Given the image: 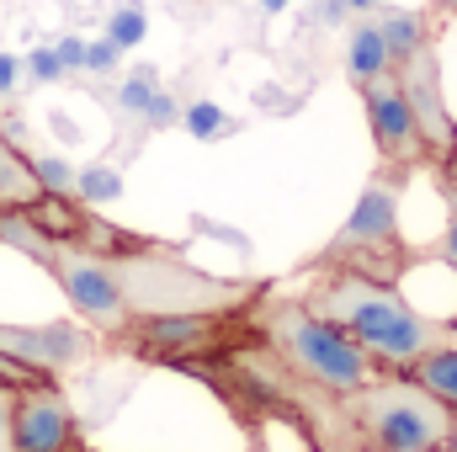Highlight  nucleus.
<instances>
[{
    "label": "nucleus",
    "instance_id": "9",
    "mask_svg": "<svg viewBox=\"0 0 457 452\" xmlns=\"http://www.w3.org/2000/svg\"><path fill=\"white\" fill-rule=\"evenodd\" d=\"M96 346H102V336L80 331V325H0V351L27 362V367H37L43 378L91 362Z\"/></svg>",
    "mask_w": 457,
    "mask_h": 452
},
{
    "label": "nucleus",
    "instance_id": "11",
    "mask_svg": "<svg viewBox=\"0 0 457 452\" xmlns=\"http://www.w3.org/2000/svg\"><path fill=\"white\" fill-rule=\"evenodd\" d=\"M345 70H351V80H356V86H367V80H378L383 70H394V64H388V48H383V32H378V21H361V27L351 32Z\"/></svg>",
    "mask_w": 457,
    "mask_h": 452
},
{
    "label": "nucleus",
    "instance_id": "17",
    "mask_svg": "<svg viewBox=\"0 0 457 452\" xmlns=\"http://www.w3.org/2000/svg\"><path fill=\"white\" fill-rule=\"evenodd\" d=\"M117 54H122V48H117L112 38H102V43H86V64H80V70H112Z\"/></svg>",
    "mask_w": 457,
    "mask_h": 452
},
{
    "label": "nucleus",
    "instance_id": "20",
    "mask_svg": "<svg viewBox=\"0 0 457 452\" xmlns=\"http://www.w3.org/2000/svg\"><path fill=\"white\" fill-rule=\"evenodd\" d=\"M32 171L43 176V187H48V192H54V187H70V165H64V160H37Z\"/></svg>",
    "mask_w": 457,
    "mask_h": 452
},
{
    "label": "nucleus",
    "instance_id": "18",
    "mask_svg": "<svg viewBox=\"0 0 457 452\" xmlns=\"http://www.w3.org/2000/svg\"><path fill=\"white\" fill-rule=\"evenodd\" d=\"M149 96H154V80H149V75H133V80L122 86V107H133V113H144Z\"/></svg>",
    "mask_w": 457,
    "mask_h": 452
},
{
    "label": "nucleus",
    "instance_id": "27",
    "mask_svg": "<svg viewBox=\"0 0 457 452\" xmlns=\"http://www.w3.org/2000/svg\"><path fill=\"white\" fill-rule=\"evenodd\" d=\"M447 452H457V410H453V431H447Z\"/></svg>",
    "mask_w": 457,
    "mask_h": 452
},
{
    "label": "nucleus",
    "instance_id": "23",
    "mask_svg": "<svg viewBox=\"0 0 457 452\" xmlns=\"http://www.w3.org/2000/svg\"><path fill=\"white\" fill-rule=\"evenodd\" d=\"M442 255H447V266L457 272V197H453V219H447V234H442Z\"/></svg>",
    "mask_w": 457,
    "mask_h": 452
},
{
    "label": "nucleus",
    "instance_id": "24",
    "mask_svg": "<svg viewBox=\"0 0 457 452\" xmlns=\"http://www.w3.org/2000/svg\"><path fill=\"white\" fill-rule=\"evenodd\" d=\"M16 70H21V64H16L11 54H0V91H11V86H16Z\"/></svg>",
    "mask_w": 457,
    "mask_h": 452
},
{
    "label": "nucleus",
    "instance_id": "30",
    "mask_svg": "<svg viewBox=\"0 0 457 452\" xmlns=\"http://www.w3.org/2000/svg\"><path fill=\"white\" fill-rule=\"evenodd\" d=\"M261 5H266V11H282V5H287V0H261Z\"/></svg>",
    "mask_w": 457,
    "mask_h": 452
},
{
    "label": "nucleus",
    "instance_id": "6",
    "mask_svg": "<svg viewBox=\"0 0 457 452\" xmlns=\"http://www.w3.org/2000/svg\"><path fill=\"white\" fill-rule=\"evenodd\" d=\"M11 448L16 452H86L70 394L54 378L11 389Z\"/></svg>",
    "mask_w": 457,
    "mask_h": 452
},
{
    "label": "nucleus",
    "instance_id": "10",
    "mask_svg": "<svg viewBox=\"0 0 457 452\" xmlns=\"http://www.w3.org/2000/svg\"><path fill=\"white\" fill-rule=\"evenodd\" d=\"M0 213H27L43 229H54V192L43 187V176L32 171V160L0 133Z\"/></svg>",
    "mask_w": 457,
    "mask_h": 452
},
{
    "label": "nucleus",
    "instance_id": "29",
    "mask_svg": "<svg viewBox=\"0 0 457 452\" xmlns=\"http://www.w3.org/2000/svg\"><path fill=\"white\" fill-rule=\"evenodd\" d=\"M345 5H351V11H372L378 0H345Z\"/></svg>",
    "mask_w": 457,
    "mask_h": 452
},
{
    "label": "nucleus",
    "instance_id": "16",
    "mask_svg": "<svg viewBox=\"0 0 457 452\" xmlns=\"http://www.w3.org/2000/svg\"><path fill=\"white\" fill-rule=\"evenodd\" d=\"M80 192H86L91 203H107V197H117V176L112 171H86V176H80Z\"/></svg>",
    "mask_w": 457,
    "mask_h": 452
},
{
    "label": "nucleus",
    "instance_id": "19",
    "mask_svg": "<svg viewBox=\"0 0 457 452\" xmlns=\"http://www.w3.org/2000/svg\"><path fill=\"white\" fill-rule=\"evenodd\" d=\"M27 70H32L37 80H59V70H64V64H59V54H54V48H32Z\"/></svg>",
    "mask_w": 457,
    "mask_h": 452
},
{
    "label": "nucleus",
    "instance_id": "12",
    "mask_svg": "<svg viewBox=\"0 0 457 452\" xmlns=\"http://www.w3.org/2000/svg\"><path fill=\"white\" fill-rule=\"evenodd\" d=\"M410 378L415 383H426L447 410H457V346L447 340V346H436V351H426L415 367H410Z\"/></svg>",
    "mask_w": 457,
    "mask_h": 452
},
{
    "label": "nucleus",
    "instance_id": "7",
    "mask_svg": "<svg viewBox=\"0 0 457 452\" xmlns=\"http://www.w3.org/2000/svg\"><path fill=\"white\" fill-rule=\"evenodd\" d=\"M394 80H399V91H404V102H410V113H415V128H420L431 160L442 165L457 149V122H453V113H447V96H442V59H436L431 38H426L420 48H410V54L394 64Z\"/></svg>",
    "mask_w": 457,
    "mask_h": 452
},
{
    "label": "nucleus",
    "instance_id": "5",
    "mask_svg": "<svg viewBox=\"0 0 457 452\" xmlns=\"http://www.w3.org/2000/svg\"><path fill=\"white\" fill-rule=\"evenodd\" d=\"M399 181H404V171H394V165L367 181V192L356 197L341 234L325 245L320 272H361L372 282H394L410 266V250L399 234Z\"/></svg>",
    "mask_w": 457,
    "mask_h": 452
},
{
    "label": "nucleus",
    "instance_id": "31",
    "mask_svg": "<svg viewBox=\"0 0 457 452\" xmlns=\"http://www.w3.org/2000/svg\"><path fill=\"white\" fill-rule=\"evenodd\" d=\"M361 452H372V448H361Z\"/></svg>",
    "mask_w": 457,
    "mask_h": 452
},
{
    "label": "nucleus",
    "instance_id": "26",
    "mask_svg": "<svg viewBox=\"0 0 457 452\" xmlns=\"http://www.w3.org/2000/svg\"><path fill=\"white\" fill-rule=\"evenodd\" d=\"M442 165H447V187H453V197H457V149L442 160Z\"/></svg>",
    "mask_w": 457,
    "mask_h": 452
},
{
    "label": "nucleus",
    "instance_id": "4",
    "mask_svg": "<svg viewBox=\"0 0 457 452\" xmlns=\"http://www.w3.org/2000/svg\"><path fill=\"white\" fill-rule=\"evenodd\" d=\"M345 421L372 452H447L453 410L404 372H378L341 394Z\"/></svg>",
    "mask_w": 457,
    "mask_h": 452
},
{
    "label": "nucleus",
    "instance_id": "21",
    "mask_svg": "<svg viewBox=\"0 0 457 452\" xmlns=\"http://www.w3.org/2000/svg\"><path fill=\"white\" fill-rule=\"evenodd\" d=\"M11 389H16V383L0 378V452H16L11 448Z\"/></svg>",
    "mask_w": 457,
    "mask_h": 452
},
{
    "label": "nucleus",
    "instance_id": "14",
    "mask_svg": "<svg viewBox=\"0 0 457 452\" xmlns=\"http://www.w3.org/2000/svg\"><path fill=\"white\" fill-rule=\"evenodd\" d=\"M144 32H149V16H144V5H117V11H112V27H107V38H112L117 48H133V43H144Z\"/></svg>",
    "mask_w": 457,
    "mask_h": 452
},
{
    "label": "nucleus",
    "instance_id": "13",
    "mask_svg": "<svg viewBox=\"0 0 457 452\" xmlns=\"http://www.w3.org/2000/svg\"><path fill=\"white\" fill-rule=\"evenodd\" d=\"M378 32H383L388 64H399L410 48H420V43H426V16H415V11H394V16H383V21H378Z\"/></svg>",
    "mask_w": 457,
    "mask_h": 452
},
{
    "label": "nucleus",
    "instance_id": "3",
    "mask_svg": "<svg viewBox=\"0 0 457 452\" xmlns=\"http://www.w3.org/2000/svg\"><path fill=\"white\" fill-rule=\"evenodd\" d=\"M250 325L261 331V340L298 372V378H309V383H320V389H330V394H351L356 383H367V378H378L383 367L356 346V340L336 331L330 320H320L303 298H255L250 309Z\"/></svg>",
    "mask_w": 457,
    "mask_h": 452
},
{
    "label": "nucleus",
    "instance_id": "2",
    "mask_svg": "<svg viewBox=\"0 0 457 452\" xmlns=\"http://www.w3.org/2000/svg\"><path fill=\"white\" fill-rule=\"evenodd\" d=\"M112 282L122 293L128 320H154V314H239L250 309L266 288L261 282H224L197 266H187L165 245H112L107 250Z\"/></svg>",
    "mask_w": 457,
    "mask_h": 452
},
{
    "label": "nucleus",
    "instance_id": "8",
    "mask_svg": "<svg viewBox=\"0 0 457 452\" xmlns=\"http://www.w3.org/2000/svg\"><path fill=\"white\" fill-rule=\"evenodd\" d=\"M361 102H367L372 144H378L383 165L410 171V165L431 160V149H426V138H420V128H415V113H410V102H404V91H399L394 70H383L378 80H367V86H361Z\"/></svg>",
    "mask_w": 457,
    "mask_h": 452
},
{
    "label": "nucleus",
    "instance_id": "1",
    "mask_svg": "<svg viewBox=\"0 0 457 452\" xmlns=\"http://www.w3.org/2000/svg\"><path fill=\"white\" fill-rule=\"evenodd\" d=\"M303 304L320 320H330L336 331H345L383 372H410L426 351H436L457 336L453 325H436V320L415 314L388 282H372L361 272H325L303 293Z\"/></svg>",
    "mask_w": 457,
    "mask_h": 452
},
{
    "label": "nucleus",
    "instance_id": "15",
    "mask_svg": "<svg viewBox=\"0 0 457 452\" xmlns=\"http://www.w3.org/2000/svg\"><path fill=\"white\" fill-rule=\"evenodd\" d=\"M187 128H192L197 138H213V133L224 128V113H219L213 102H192V107H187Z\"/></svg>",
    "mask_w": 457,
    "mask_h": 452
},
{
    "label": "nucleus",
    "instance_id": "25",
    "mask_svg": "<svg viewBox=\"0 0 457 452\" xmlns=\"http://www.w3.org/2000/svg\"><path fill=\"white\" fill-rule=\"evenodd\" d=\"M431 16H442V21H453V16H457V0H436V5H431Z\"/></svg>",
    "mask_w": 457,
    "mask_h": 452
},
{
    "label": "nucleus",
    "instance_id": "22",
    "mask_svg": "<svg viewBox=\"0 0 457 452\" xmlns=\"http://www.w3.org/2000/svg\"><path fill=\"white\" fill-rule=\"evenodd\" d=\"M54 54H59V64H64V70H80V64H86V43H80V38H64Z\"/></svg>",
    "mask_w": 457,
    "mask_h": 452
},
{
    "label": "nucleus",
    "instance_id": "28",
    "mask_svg": "<svg viewBox=\"0 0 457 452\" xmlns=\"http://www.w3.org/2000/svg\"><path fill=\"white\" fill-rule=\"evenodd\" d=\"M245 452H266V442H261V431H250V448Z\"/></svg>",
    "mask_w": 457,
    "mask_h": 452
}]
</instances>
